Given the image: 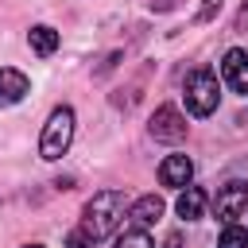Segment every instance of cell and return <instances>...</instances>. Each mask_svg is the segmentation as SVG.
<instances>
[{
	"label": "cell",
	"mask_w": 248,
	"mask_h": 248,
	"mask_svg": "<svg viewBox=\"0 0 248 248\" xmlns=\"http://www.w3.org/2000/svg\"><path fill=\"white\" fill-rule=\"evenodd\" d=\"M221 101V85H217V74L209 66H198L190 78H186V108L194 116H209Z\"/></svg>",
	"instance_id": "obj_3"
},
{
	"label": "cell",
	"mask_w": 248,
	"mask_h": 248,
	"mask_svg": "<svg viewBox=\"0 0 248 248\" xmlns=\"http://www.w3.org/2000/svg\"><path fill=\"white\" fill-rule=\"evenodd\" d=\"M70 140H74V108H54L50 120L43 124V136H39V155L43 159H62L70 151Z\"/></svg>",
	"instance_id": "obj_2"
},
{
	"label": "cell",
	"mask_w": 248,
	"mask_h": 248,
	"mask_svg": "<svg viewBox=\"0 0 248 248\" xmlns=\"http://www.w3.org/2000/svg\"><path fill=\"white\" fill-rule=\"evenodd\" d=\"M124 209H128V202H124L120 190H97V194L89 198L85 213H81V232H85L93 244L105 240V236L124 221Z\"/></svg>",
	"instance_id": "obj_1"
},
{
	"label": "cell",
	"mask_w": 248,
	"mask_h": 248,
	"mask_svg": "<svg viewBox=\"0 0 248 248\" xmlns=\"http://www.w3.org/2000/svg\"><path fill=\"white\" fill-rule=\"evenodd\" d=\"M248 209V182H225L213 198V213L225 225H236V217Z\"/></svg>",
	"instance_id": "obj_4"
},
{
	"label": "cell",
	"mask_w": 248,
	"mask_h": 248,
	"mask_svg": "<svg viewBox=\"0 0 248 248\" xmlns=\"http://www.w3.org/2000/svg\"><path fill=\"white\" fill-rule=\"evenodd\" d=\"M27 93H31L27 74H19V70L4 66V70H0V105H16V101H23Z\"/></svg>",
	"instance_id": "obj_8"
},
{
	"label": "cell",
	"mask_w": 248,
	"mask_h": 248,
	"mask_svg": "<svg viewBox=\"0 0 248 248\" xmlns=\"http://www.w3.org/2000/svg\"><path fill=\"white\" fill-rule=\"evenodd\" d=\"M66 248H93V240L81 229H74V232H66Z\"/></svg>",
	"instance_id": "obj_14"
},
{
	"label": "cell",
	"mask_w": 248,
	"mask_h": 248,
	"mask_svg": "<svg viewBox=\"0 0 248 248\" xmlns=\"http://www.w3.org/2000/svg\"><path fill=\"white\" fill-rule=\"evenodd\" d=\"M217 248H248V229H240V225H225Z\"/></svg>",
	"instance_id": "obj_13"
},
{
	"label": "cell",
	"mask_w": 248,
	"mask_h": 248,
	"mask_svg": "<svg viewBox=\"0 0 248 248\" xmlns=\"http://www.w3.org/2000/svg\"><path fill=\"white\" fill-rule=\"evenodd\" d=\"M116 248H155V240L143 232V229H124L116 236Z\"/></svg>",
	"instance_id": "obj_12"
},
{
	"label": "cell",
	"mask_w": 248,
	"mask_h": 248,
	"mask_svg": "<svg viewBox=\"0 0 248 248\" xmlns=\"http://www.w3.org/2000/svg\"><path fill=\"white\" fill-rule=\"evenodd\" d=\"M27 248H43V244H27Z\"/></svg>",
	"instance_id": "obj_18"
},
{
	"label": "cell",
	"mask_w": 248,
	"mask_h": 248,
	"mask_svg": "<svg viewBox=\"0 0 248 248\" xmlns=\"http://www.w3.org/2000/svg\"><path fill=\"white\" fill-rule=\"evenodd\" d=\"M190 178H194V163L186 159V155H167L163 163H159V182L163 186H190Z\"/></svg>",
	"instance_id": "obj_7"
},
{
	"label": "cell",
	"mask_w": 248,
	"mask_h": 248,
	"mask_svg": "<svg viewBox=\"0 0 248 248\" xmlns=\"http://www.w3.org/2000/svg\"><path fill=\"white\" fill-rule=\"evenodd\" d=\"M202 209H205V190H202V186H186V190L178 194V217H182V221H198Z\"/></svg>",
	"instance_id": "obj_10"
},
{
	"label": "cell",
	"mask_w": 248,
	"mask_h": 248,
	"mask_svg": "<svg viewBox=\"0 0 248 248\" xmlns=\"http://www.w3.org/2000/svg\"><path fill=\"white\" fill-rule=\"evenodd\" d=\"M213 8H221V0H205V8H202V19H209V16H213Z\"/></svg>",
	"instance_id": "obj_16"
},
{
	"label": "cell",
	"mask_w": 248,
	"mask_h": 248,
	"mask_svg": "<svg viewBox=\"0 0 248 248\" xmlns=\"http://www.w3.org/2000/svg\"><path fill=\"white\" fill-rule=\"evenodd\" d=\"M132 221H136V229H147V225H155L159 217H163V198H155V194H143V198H136L132 202Z\"/></svg>",
	"instance_id": "obj_9"
},
{
	"label": "cell",
	"mask_w": 248,
	"mask_h": 248,
	"mask_svg": "<svg viewBox=\"0 0 248 248\" xmlns=\"http://www.w3.org/2000/svg\"><path fill=\"white\" fill-rule=\"evenodd\" d=\"M27 43H31V50L35 54H54L58 50V31L54 27H46V23H39V27H31V35H27Z\"/></svg>",
	"instance_id": "obj_11"
},
{
	"label": "cell",
	"mask_w": 248,
	"mask_h": 248,
	"mask_svg": "<svg viewBox=\"0 0 248 248\" xmlns=\"http://www.w3.org/2000/svg\"><path fill=\"white\" fill-rule=\"evenodd\" d=\"M221 74H225V81H229L236 93H248V50H240V46L225 50Z\"/></svg>",
	"instance_id": "obj_6"
},
{
	"label": "cell",
	"mask_w": 248,
	"mask_h": 248,
	"mask_svg": "<svg viewBox=\"0 0 248 248\" xmlns=\"http://www.w3.org/2000/svg\"><path fill=\"white\" fill-rule=\"evenodd\" d=\"M151 136L163 140V143H178V140H186V116H182L174 105H159L155 116H151Z\"/></svg>",
	"instance_id": "obj_5"
},
{
	"label": "cell",
	"mask_w": 248,
	"mask_h": 248,
	"mask_svg": "<svg viewBox=\"0 0 248 248\" xmlns=\"http://www.w3.org/2000/svg\"><path fill=\"white\" fill-rule=\"evenodd\" d=\"M155 4H159V8H170V4H174V0H155Z\"/></svg>",
	"instance_id": "obj_17"
},
{
	"label": "cell",
	"mask_w": 248,
	"mask_h": 248,
	"mask_svg": "<svg viewBox=\"0 0 248 248\" xmlns=\"http://www.w3.org/2000/svg\"><path fill=\"white\" fill-rule=\"evenodd\" d=\"M163 248H182V232H170V236H167V244H163Z\"/></svg>",
	"instance_id": "obj_15"
}]
</instances>
